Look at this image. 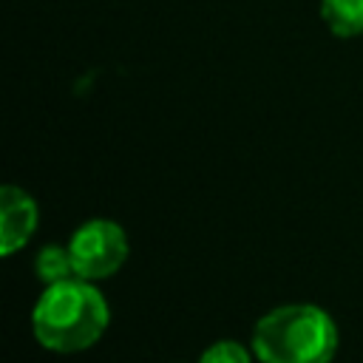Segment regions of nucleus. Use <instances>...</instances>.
I'll use <instances>...</instances> for the list:
<instances>
[{
    "mask_svg": "<svg viewBox=\"0 0 363 363\" xmlns=\"http://www.w3.org/2000/svg\"><path fill=\"white\" fill-rule=\"evenodd\" d=\"M111 309L94 281L79 275L48 284L31 309V329L43 349L74 354L91 349L108 329Z\"/></svg>",
    "mask_w": 363,
    "mask_h": 363,
    "instance_id": "obj_1",
    "label": "nucleus"
},
{
    "mask_svg": "<svg viewBox=\"0 0 363 363\" xmlns=\"http://www.w3.org/2000/svg\"><path fill=\"white\" fill-rule=\"evenodd\" d=\"M261 363H332L340 332L315 303H284L258 318L250 340Z\"/></svg>",
    "mask_w": 363,
    "mask_h": 363,
    "instance_id": "obj_2",
    "label": "nucleus"
},
{
    "mask_svg": "<svg viewBox=\"0 0 363 363\" xmlns=\"http://www.w3.org/2000/svg\"><path fill=\"white\" fill-rule=\"evenodd\" d=\"M68 252L74 275L85 281H102L119 272L128 258V235L111 218H91L74 230L68 238Z\"/></svg>",
    "mask_w": 363,
    "mask_h": 363,
    "instance_id": "obj_3",
    "label": "nucleus"
},
{
    "mask_svg": "<svg viewBox=\"0 0 363 363\" xmlns=\"http://www.w3.org/2000/svg\"><path fill=\"white\" fill-rule=\"evenodd\" d=\"M37 201L17 184L0 187V255H14L37 230Z\"/></svg>",
    "mask_w": 363,
    "mask_h": 363,
    "instance_id": "obj_4",
    "label": "nucleus"
},
{
    "mask_svg": "<svg viewBox=\"0 0 363 363\" xmlns=\"http://www.w3.org/2000/svg\"><path fill=\"white\" fill-rule=\"evenodd\" d=\"M320 20L335 37L363 34V0H320Z\"/></svg>",
    "mask_w": 363,
    "mask_h": 363,
    "instance_id": "obj_5",
    "label": "nucleus"
},
{
    "mask_svg": "<svg viewBox=\"0 0 363 363\" xmlns=\"http://www.w3.org/2000/svg\"><path fill=\"white\" fill-rule=\"evenodd\" d=\"M34 272L40 278V284H57L65 278H74V264H71V252L62 244H45L40 247L37 258H34Z\"/></svg>",
    "mask_w": 363,
    "mask_h": 363,
    "instance_id": "obj_6",
    "label": "nucleus"
},
{
    "mask_svg": "<svg viewBox=\"0 0 363 363\" xmlns=\"http://www.w3.org/2000/svg\"><path fill=\"white\" fill-rule=\"evenodd\" d=\"M252 357H255V352H252V346L247 349L241 340H216V343H210L204 352H201V357H199V363H252Z\"/></svg>",
    "mask_w": 363,
    "mask_h": 363,
    "instance_id": "obj_7",
    "label": "nucleus"
}]
</instances>
